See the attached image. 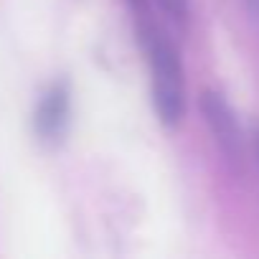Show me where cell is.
I'll use <instances>...</instances> for the list:
<instances>
[{"label":"cell","instance_id":"obj_1","mask_svg":"<svg viewBox=\"0 0 259 259\" xmlns=\"http://www.w3.org/2000/svg\"><path fill=\"white\" fill-rule=\"evenodd\" d=\"M140 41L150 61L153 71V102L155 112L165 124H178L186 109V87H183V66L170 38L155 28L153 23L140 26Z\"/></svg>","mask_w":259,"mask_h":259},{"label":"cell","instance_id":"obj_2","mask_svg":"<svg viewBox=\"0 0 259 259\" xmlns=\"http://www.w3.org/2000/svg\"><path fill=\"white\" fill-rule=\"evenodd\" d=\"M201 112L211 127V133L219 143V148L224 150V155L229 160H239L241 158V130H239V122L231 112V107L226 104V99L219 94V92H211L206 89L201 94Z\"/></svg>","mask_w":259,"mask_h":259},{"label":"cell","instance_id":"obj_3","mask_svg":"<svg viewBox=\"0 0 259 259\" xmlns=\"http://www.w3.org/2000/svg\"><path fill=\"white\" fill-rule=\"evenodd\" d=\"M66 119H69V92L64 84H54L44 94L36 109V133L44 140H56L64 133Z\"/></svg>","mask_w":259,"mask_h":259},{"label":"cell","instance_id":"obj_4","mask_svg":"<svg viewBox=\"0 0 259 259\" xmlns=\"http://www.w3.org/2000/svg\"><path fill=\"white\" fill-rule=\"evenodd\" d=\"M158 3L173 21H186L188 18V0H158Z\"/></svg>","mask_w":259,"mask_h":259},{"label":"cell","instance_id":"obj_5","mask_svg":"<svg viewBox=\"0 0 259 259\" xmlns=\"http://www.w3.org/2000/svg\"><path fill=\"white\" fill-rule=\"evenodd\" d=\"M251 140H254V153H256V163H259V124L254 127V133H251Z\"/></svg>","mask_w":259,"mask_h":259},{"label":"cell","instance_id":"obj_6","mask_svg":"<svg viewBox=\"0 0 259 259\" xmlns=\"http://www.w3.org/2000/svg\"><path fill=\"white\" fill-rule=\"evenodd\" d=\"M246 6H249V11L259 18V0H246Z\"/></svg>","mask_w":259,"mask_h":259},{"label":"cell","instance_id":"obj_7","mask_svg":"<svg viewBox=\"0 0 259 259\" xmlns=\"http://www.w3.org/2000/svg\"><path fill=\"white\" fill-rule=\"evenodd\" d=\"M127 3L133 6L135 11H143V8H145V0H127Z\"/></svg>","mask_w":259,"mask_h":259}]
</instances>
